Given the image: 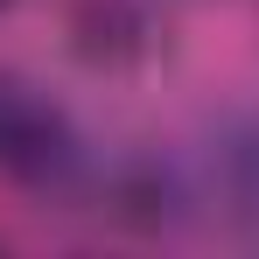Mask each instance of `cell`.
Wrapping results in <instances>:
<instances>
[{
    "label": "cell",
    "mask_w": 259,
    "mask_h": 259,
    "mask_svg": "<svg viewBox=\"0 0 259 259\" xmlns=\"http://www.w3.org/2000/svg\"><path fill=\"white\" fill-rule=\"evenodd\" d=\"M0 161L21 175H49L63 161V133H56V112H42L35 98L0 84Z\"/></svg>",
    "instance_id": "1"
}]
</instances>
